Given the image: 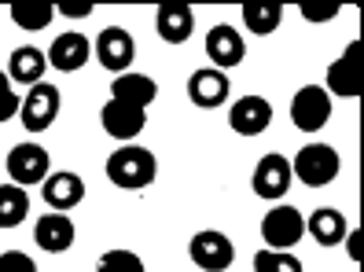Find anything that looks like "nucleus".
<instances>
[{
    "label": "nucleus",
    "instance_id": "obj_22",
    "mask_svg": "<svg viewBox=\"0 0 364 272\" xmlns=\"http://www.w3.org/2000/svg\"><path fill=\"white\" fill-rule=\"evenodd\" d=\"M11 11V23L18 30H48L52 18H55V4H48V0H11L8 4Z\"/></svg>",
    "mask_w": 364,
    "mask_h": 272
},
{
    "label": "nucleus",
    "instance_id": "obj_18",
    "mask_svg": "<svg viewBox=\"0 0 364 272\" xmlns=\"http://www.w3.org/2000/svg\"><path fill=\"white\" fill-rule=\"evenodd\" d=\"M360 45H350L346 55H338L328 67V96H360V74H357Z\"/></svg>",
    "mask_w": 364,
    "mask_h": 272
},
{
    "label": "nucleus",
    "instance_id": "obj_23",
    "mask_svg": "<svg viewBox=\"0 0 364 272\" xmlns=\"http://www.w3.org/2000/svg\"><path fill=\"white\" fill-rule=\"evenodd\" d=\"M30 217V195L18 184H0V228H18Z\"/></svg>",
    "mask_w": 364,
    "mask_h": 272
},
{
    "label": "nucleus",
    "instance_id": "obj_6",
    "mask_svg": "<svg viewBox=\"0 0 364 272\" xmlns=\"http://www.w3.org/2000/svg\"><path fill=\"white\" fill-rule=\"evenodd\" d=\"M188 254L203 272H225L235 261V246L225 232H218V228H203V232L191 236Z\"/></svg>",
    "mask_w": 364,
    "mask_h": 272
},
{
    "label": "nucleus",
    "instance_id": "obj_8",
    "mask_svg": "<svg viewBox=\"0 0 364 272\" xmlns=\"http://www.w3.org/2000/svg\"><path fill=\"white\" fill-rule=\"evenodd\" d=\"M291 158L284 155H265L258 165H254V195L258 199H269V202H280L287 192H291Z\"/></svg>",
    "mask_w": 364,
    "mask_h": 272
},
{
    "label": "nucleus",
    "instance_id": "obj_26",
    "mask_svg": "<svg viewBox=\"0 0 364 272\" xmlns=\"http://www.w3.org/2000/svg\"><path fill=\"white\" fill-rule=\"evenodd\" d=\"M254 272H302V261L287 250H258L254 254Z\"/></svg>",
    "mask_w": 364,
    "mask_h": 272
},
{
    "label": "nucleus",
    "instance_id": "obj_4",
    "mask_svg": "<svg viewBox=\"0 0 364 272\" xmlns=\"http://www.w3.org/2000/svg\"><path fill=\"white\" fill-rule=\"evenodd\" d=\"M306 236V217L298 214V206H272L262 217V239L265 250H291Z\"/></svg>",
    "mask_w": 364,
    "mask_h": 272
},
{
    "label": "nucleus",
    "instance_id": "obj_20",
    "mask_svg": "<svg viewBox=\"0 0 364 272\" xmlns=\"http://www.w3.org/2000/svg\"><path fill=\"white\" fill-rule=\"evenodd\" d=\"M155 96H159V85L147 74H118L114 81H111V99H122V103H133V107H151L155 103Z\"/></svg>",
    "mask_w": 364,
    "mask_h": 272
},
{
    "label": "nucleus",
    "instance_id": "obj_30",
    "mask_svg": "<svg viewBox=\"0 0 364 272\" xmlns=\"http://www.w3.org/2000/svg\"><path fill=\"white\" fill-rule=\"evenodd\" d=\"M298 11H302V15L309 18V23H328V18H335V15H338V8H335V4H331V8H309V4H302Z\"/></svg>",
    "mask_w": 364,
    "mask_h": 272
},
{
    "label": "nucleus",
    "instance_id": "obj_28",
    "mask_svg": "<svg viewBox=\"0 0 364 272\" xmlns=\"http://www.w3.org/2000/svg\"><path fill=\"white\" fill-rule=\"evenodd\" d=\"M0 272H37L33 258L23 254V250H4L0 254Z\"/></svg>",
    "mask_w": 364,
    "mask_h": 272
},
{
    "label": "nucleus",
    "instance_id": "obj_2",
    "mask_svg": "<svg viewBox=\"0 0 364 272\" xmlns=\"http://www.w3.org/2000/svg\"><path fill=\"white\" fill-rule=\"evenodd\" d=\"M342 170V158L328 143H306L302 151L291 158V177H298L306 187H328Z\"/></svg>",
    "mask_w": 364,
    "mask_h": 272
},
{
    "label": "nucleus",
    "instance_id": "obj_21",
    "mask_svg": "<svg viewBox=\"0 0 364 272\" xmlns=\"http://www.w3.org/2000/svg\"><path fill=\"white\" fill-rule=\"evenodd\" d=\"M306 232L320 246H338L342 239H346L350 224H346V217H342V210H335V206H320V210L306 221Z\"/></svg>",
    "mask_w": 364,
    "mask_h": 272
},
{
    "label": "nucleus",
    "instance_id": "obj_12",
    "mask_svg": "<svg viewBox=\"0 0 364 272\" xmlns=\"http://www.w3.org/2000/svg\"><path fill=\"white\" fill-rule=\"evenodd\" d=\"M228 125L240 136H262L272 125V103L265 96H240L228 111Z\"/></svg>",
    "mask_w": 364,
    "mask_h": 272
},
{
    "label": "nucleus",
    "instance_id": "obj_10",
    "mask_svg": "<svg viewBox=\"0 0 364 272\" xmlns=\"http://www.w3.org/2000/svg\"><path fill=\"white\" fill-rule=\"evenodd\" d=\"M100 121H103V133L114 136V140H136L147 125V111L144 107H133V103H122V99H107L103 111H100Z\"/></svg>",
    "mask_w": 364,
    "mask_h": 272
},
{
    "label": "nucleus",
    "instance_id": "obj_13",
    "mask_svg": "<svg viewBox=\"0 0 364 272\" xmlns=\"http://www.w3.org/2000/svg\"><path fill=\"white\" fill-rule=\"evenodd\" d=\"M188 96H191L196 107L213 111V107H221V103L232 96V81L218 67H203V70H196V74L188 77Z\"/></svg>",
    "mask_w": 364,
    "mask_h": 272
},
{
    "label": "nucleus",
    "instance_id": "obj_19",
    "mask_svg": "<svg viewBox=\"0 0 364 272\" xmlns=\"http://www.w3.org/2000/svg\"><path fill=\"white\" fill-rule=\"evenodd\" d=\"M45 70H48V55L41 52V48H33V45L15 48V52H11V59H8V77H11V81H18V85H26V89L41 85Z\"/></svg>",
    "mask_w": 364,
    "mask_h": 272
},
{
    "label": "nucleus",
    "instance_id": "obj_27",
    "mask_svg": "<svg viewBox=\"0 0 364 272\" xmlns=\"http://www.w3.org/2000/svg\"><path fill=\"white\" fill-rule=\"evenodd\" d=\"M18 107H23V99H18L15 92H11V77L0 70V125H4L8 118H15L18 114Z\"/></svg>",
    "mask_w": 364,
    "mask_h": 272
},
{
    "label": "nucleus",
    "instance_id": "obj_7",
    "mask_svg": "<svg viewBox=\"0 0 364 272\" xmlns=\"http://www.w3.org/2000/svg\"><path fill=\"white\" fill-rule=\"evenodd\" d=\"M96 59L103 62L107 70H114V77H118V74H129L133 59H136V40H133V33L122 30V26L100 30V37H96Z\"/></svg>",
    "mask_w": 364,
    "mask_h": 272
},
{
    "label": "nucleus",
    "instance_id": "obj_25",
    "mask_svg": "<svg viewBox=\"0 0 364 272\" xmlns=\"http://www.w3.org/2000/svg\"><path fill=\"white\" fill-rule=\"evenodd\" d=\"M96 272H147V268H144V258L136 250L114 246V250H107V254H100Z\"/></svg>",
    "mask_w": 364,
    "mask_h": 272
},
{
    "label": "nucleus",
    "instance_id": "obj_16",
    "mask_svg": "<svg viewBox=\"0 0 364 272\" xmlns=\"http://www.w3.org/2000/svg\"><path fill=\"white\" fill-rule=\"evenodd\" d=\"M45 55H48V62H52V70L74 74V70H81L85 62H89L92 45H89V37H85V33H59Z\"/></svg>",
    "mask_w": 364,
    "mask_h": 272
},
{
    "label": "nucleus",
    "instance_id": "obj_29",
    "mask_svg": "<svg viewBox=\"0 0 364 272\" xmlns=\"http://www.w3.org/2000/svg\"><path fill=\"white\" fill-rule=\"evenodd\" d=\"M89 11H92V0H81V4H63L59 0L55 4V15H67V18H85Z\"/></svg>",
    "mask_w": 364,
    "mask_h": 272
},
{
    "label": "nucleus",
    "instance_id": "obj_1",
    "mask_svg": "<svg viewBox=\"0 0 364 272\" xmlns=\"http://www.w3.org/2000/svg\"><path fill=\"white\" fill-rule=\"evenodd\" d=\"M155 177H159V158L147 148H136V143H125L107 158V180L122 192H144V187L155 184Z\"/></svg>",
    "mask_w": 364,
    "mask_h": 272
},
{
    "label": "nucleus",
    "instance_id": "obj_14",
    "mask_svg": "<svg viewBox=\"0 0 364 272\" xmlns=\"http://www.w3.org/2000/svg\"><path fill=\"white\" fill-rule=\"evenodd\" d=\"M41 195L52 206L55 214H70L74 206L85 202V180L74 173V170H59V173H48V180L41 184Z\"/></svg>",
    "mask_w": 364,
    "mask_h": 272
},
{
    "label": "nucleus",
    "instance_id": "obj_15",
    "mask_svg": "<svg viewBox=\"0 0 364 272\" xmlns=\"http://www.w3.org/2000/svg\"><path fill=\"white\" fill-rule=\"evenodd\" d=\"M33 239H37L41 250H48V254H67V250L74 246V239H77V228H74V221L67 214H55L52 210L45 217H37Z\"/></svg>",
    "mask_w": 364,
    "mask_h": 272
},
{
    "label": "nucleus",
    "instance_id": "obj_5",
    "mask_svg": "<svg viewBox=\"0 0 364 272\" xmlns=\"http://www.w3.org/2000/svg\"><path fill=\"white\" fill-rule=\"evenodd\" d=\"M331 118V96L324 85H302L291 99V121L298 133H320Z\"/></svg>",
    "mask_w": 364,
    "mask_h": 272
},
{
    "label": "nucleus",
    "instance_id": "obj_9",
    "mask_svg": "<svg viewBox=\"0 0 364 272\" xmlns=\"http://www.w3.org/2000/svg\"><path fill=\"white\" fill-rule=\"evenodd\" d=\"M18 118L30 133H45L48 125L59 118V89L48 85V81H41L33 85L26 96H23V107H18Z\"/></svg>",
    "mask_w": 364,
    "mask_h": 272
},
{
    "label": "nucleus",
    "instance_id": "obj_31",
    "mask_svg": "<svg viewBox=\"0 0 364 272\" xmlns=\"http://www.w3.org/2000/svg\"><path fill=\"white\" fill-rule=\"evenodd\" d=\"M346 243H350V258L357 261V258H360V228H353V232H346Z\"/></svg>",
    "mask_w": 364,
    "mask_h": 272
},
{
    "label": "nucleus",
    "instance_id": "obj_11",
    "mask_svg": "<svg viewBox=\"0 0 364 272\" xmlns=\"http://www.w3.org/2000/svg\"><path fill=\"white\" fill-rule=\"evenodd\" d=\"M206 55H210V62L218 70H232V67H240V62L247 59V40L240 37L235 26L218 23V26H210V33H206Z\"/></svg>",
    "mask_w": 364,
    "mask_h": 272
},
{
    "label": "nucleus",
    "instance_id": "obj_3",
    "mask_svg": "<svg viewBox=\"0 0 364 272\" xmlns=\"http://www.w3.org/2000/svg\"><path fill=\"white\" fill-rule=\"evenodd\" d=\"M48 173H52V158H48V151L41 148V143L26 140V143H15V148L8 151V177H11V184L33 187V184H45Z\"/></svg>",
    "mask_w": 364,
    "mask_h": 272
},
{
    "label": "nucleus",
    "instance_id": "obj_24",
    "mask_svg": "<svg viewBox=\"0 0 364 272\" xmlns=\"http://www.w3.org/2000/svg\"><path fill=\"white\" fill-rule=\"evenodd\" d=\"M240 11H243V26L250 33H258V37L276 33L280 23H284V8L280 4H243Z\"/></svg>",
    "mask_w": 364,
    "mask_h": 272
},
{
    "label": "nucleus",
    "instance_id": "obj_17",
    "mask_svg": "<svg viewBox=\"0 0 364 272\" xmlns=\"http://www.w3.org/2000/svg\"><path fill=\"white\" fill-rule=\"evenodd\" d=\"M155 30L166 45H184V40L196 33V11L188 4H162L155 11Z\"/></svg>",
    "mask_w": 364,
    "mask_h": 272
}]
</instances>
